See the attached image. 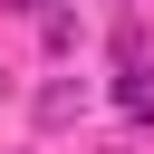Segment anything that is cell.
Returning a JSON list of instances; mask_svg holds the SVG:
<instances>
[{
    "mask_svg": "<svg viewBox=\"0 0 154 154\" xmlns=\"http://www.w3.org/2000/svg\"><path fill=\"white\" fill-rule=\"evenodd\" d=\"M77 106H87V87H48V96H38V125H67Z\"/></svg>",
    "mask_w": 154,
    "mask_h": 154,
    "instance_id": "cell-1",
    "label": "cell"
},
{
    "mask_svg": "<svg viewBox=\"0 0 154 154\" xmlns=\"http://www.w3.org/2000/svg\"><path fill=\"white\" fill-rule=\"evenodd\" d=\"M10 10H38V0H10Z\"/></svg>",
    "mask_w": 154,
    "mask_h": 154,
    "instance_id": "cell-2",
    "label": "cell"
}]
</instances>
